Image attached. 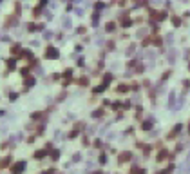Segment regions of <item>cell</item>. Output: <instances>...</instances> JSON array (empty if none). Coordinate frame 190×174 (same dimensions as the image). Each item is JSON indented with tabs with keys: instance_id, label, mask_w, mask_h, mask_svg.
Returning a JSON list of instances; mask_svg holds the SVG:
<instances>
[{
	"instance_id": "52a82bcc",
	"label": "cell",
	"mask_w": 190,
	"mask_h": 174,
	"mask_svg": "<svg viewBox=\"0 0 190 174\" xmlns=\"http://www.w3.org/2000/svg\"><path fill=\"white\" fill-rule=\"evenodd\" d=\"M161 2H163V0H152V4H156V6H157V4H161Z\"/></svg>"
},
{
	"instance_id": "5b68a950",
	"label": "cell",
	"mask_w": 190,
	"mask_h": 174,
	"mask_svg": "<svg viewBox=\"0 0 190 174\" xmlns=\"http://www.w3.org/2000/svg\"><path fill=\"white\" fill-rule=\"evenodd\" d=\"M63 25H65V27H71V20H69V18H65V20H63Z\"/></svg>"
},
{
	"instance_id": "3957f363",
	"label": "cell",
	"mask_w": 190,
	"mask_h": 174,
	"mask_svg": "<svg viewBox=\"0 0 190 174\" xmlns=\"http://www.w3.org/2000/svg\"><path fill=\"white\" fill-rule=\"evenodd\" d=\"M9 160H11V158H4V162H0V167H7L9 165Z\"/></svg>"
},
{
	"instance_id": "277c9868",
	"label": "cell",
	"mask_w": 190,
	"mask_h": 174,
	"mask_svg": "<svg viewBox=\"0 0 190 174\" xmlns=\"http://www.w3.org/2000/svg\"><path fill=\"white\" fill-rule=\"evenodd\" d=\"M35 156H36V158H44V156H45V150H38Z\"/></svg>"
},
{
	"instance_id": "8992f818",
	"label": "cell",
	"mask_w": 190,
	"mask_h": 174,
	"mask_svg": "<svg viewBox=\"0 0 190 174\" xmlns=\"http://www.w3.org/2000/svg\"><path fill=\"white\" fill-rule=\"evenodd\" d=\"M107 31H114V24H109L107 25Z\"/></svg>"
},
{
	"instance_id": "6da1fadb",
	"label": "cell",
	"mask_w": 190,
	"mask_h": 174,
	"mask_svg": "<svg viewBox=\"0 0 190 174\" xmlns=\"http://www.w3.org/2000/svg\"><path fill=\"white\" fill-rule=\"evenodd\" d=\"M24 167H25V163H24V162H20V163H16V165H15V167H13V172H15V174H16V172H20V171H24Z\"/></svg>"
},
{
	"instance_id": "7a4b0ae2",
	"label": "cell",
	"mask_w": 190,
	"mask_h": 174,
	"mask_svg": "<svg viewBox=\"0 0 190 174\" xmlns=\"http://www.w3.org/2000/svg\"><path fill=\"white\" fill-rule=\"evenodd\" d=\"M47 56H58V51L54 47H49L47 49Z\"/></svg>"
}]
</instances>
